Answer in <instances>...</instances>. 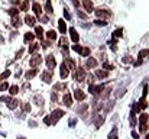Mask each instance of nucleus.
Listing matches in <instances>:
<instances>
[{
  "mask_svg": "<svg viewBox=\"0 0 149 139\" xmlns=\"http://www.w3.org/2000/svg\"><path fill=\"white\" fill-rule=\"evenodd\" d=\"M26 1H29V3H31V1H35V0H26Z\"/></svg>",
  "mask_w": 149,
  "mask_h": 139,
  "instance_id": "62",
  "label": "nucleus"
},
{
  "mask_svg": "<svg viewBox=\"0 0 149 139\" xmlns=\"http://www.w3.org/2000/svg\"><path fill=\"white\" fill-rule=\"evenodd\" d=\"M86 110H88V104H80V106L77 107V113H78V115H84Z\"/></svg>",
  "mask_w": 149,
  "mask_h": 139,
  "instance_id": "32",
  "label": "nucleus"
},
{
  "mask_svg": "<svg viewBox=\"0 0 149 139\" xmlns=\"http://www.w3.org/2000/svg\"><path fill=\"white\" fill-rule=\"evenodd\" d=\"M113 106H114V101H109L106 106V112H110V109H113Z\"/></svg>",
  "mask_w": 149,
  "mask_h": 139,
  "instance_id": "52",
  "label": "nucleus"
},
{
  "mask_svg": "<svg viewBox=\"0 0 149 139\" xmlns=\"http://www.w3.org/2000/svg\"><path fill=\"white\" fill-rule=\"evenodd\" d=\"M148 120H149V115L148 113H142V115H141V117H139L141 125H148Z\"/></svg>",
  "mask_w": 149,
  "mask_h": 139,
  "instance_id": "31",
  "label": "nucleus"
},
{
  "mask_svg": "<svg viewBox=\"0 0 149 139\" xmlns=\"http://www.w3.org/2000/svg\"><path fill=\"white\" fill-rule=\"evenodd\" d=\"M71 1L74 3V6H75V7H78V6H80V3H78V0H71Z\"/></svg>",
  "mask_w": 149,
  "mask_h": 139,
  "instance_id": "60",
  "label": "nucleus"
},
{
  "mask_svg": "<svg viewBox=\"0 0 149 139\" xmlns=\"http://www.w3.org/2000/svg\"><path fill=\"white\" fill-rule=\"evenodd\" d=\"M51 44H52V41H48V39L45 41V39H44V41H41V48L48 49V48H51Z\"/></svg>",
  "mask_w": 149,
  "mask_h": 139,
  "instance_id": "38",
  "label": "nucleus"
},
{
  "mask_svg": "<svg viewBox=\"0 0 149 139\" xmlns=\"http://www.w3.org/2000/svg\"><path fill=\"white\" fill-rule=\"evenodd\" d=\"M77 16H78L80 19H87V17H88V15L84 13V12H81V10H77Z\"/></svg>",
  "mask_w": 149,
  "mask_h": 139,
  "instance_id": "44",
  "label": "nucleus"
},
{
  "mask_svg": "<svg viewBox=\"0 0 149 139\" xmlns=\"http://www.w3.org/2000/svg\"><path fill=\"white\" fill-rule=\"evenodd\" d=\"M94 13H96V16L99 19H109V17H111V12H109L106 9H96Z\"/></svg>",
  "mask_w": 149,
  "mask_h": 139,
  "instance_id": "8",
  "label": "nucleus"
},
{
  "mask_svg": "<svg viewBox=\"0 0 149 139\" xmlns=\"http://www.w3.org/2000/svg\"><path fill=\"white\" fill-rule=\"evenodd\" d=\"M113 35H114L116 38H120V36L123 35V29H117V31H114V32H113Z\"/></svg>",
  "mask_w": 149,
  "mask_h": 139,
  "instance_id": "48",
  "label": "nucleus"
},
{
  "mask_svg": "<svg viewBox=\"0 0 149 139\" xmlns=\"http://www.w3.org/2000/svg\"><path fill=\"white\" fill-rule=\"evenodd\" d=\"M44 12H45L47 15H54L52 0H45V4H44Z\"/></svg>",
  "mask_w": 149,
  "mask_h": 139,
  "instance_id": "20",
  "label": "nucleus"
},
{
  "mask_svg": "<svg viewBox=\"0 0 149 139\" xmlns=\"http://www.w3.org/2000/svg\"><path fill=\"white\" fill-rule=\"evenodd\" d=\"M90 52H91V49H90L88 46H83L80 55H81V57H90Z\"/></svg>",
  "mask_w": 149,
  "mask_h": 139,
  "instance_id": "33",
  "label": "nucleus"
},
{
  "mask_svg": "<svg viewBox=\"0 0 149 139\" xmlns=\"http://www.w3.org/2000/svg\"><path fill=\"white\" fill-rule=\"evenodd\" d=\"M45 36H47V39H48V41H55V39L58 38L56 31H54V29H49L48 32H45Z\"/></svg>",
  "mask_w": 149,
  "mask_h": 139,
  "instance_id": "24",
  "label": "nucleus"
},
{
  "mask_svg": "<svg viewBox=\"0 0 149 139\" xmlns=\"http://www.w3.org/2000/svg\"><path fill=\"white\" fill-rule=\"evenodd\" d=\"M103 68H104L106 71H110V70H113L114 67H113V65H110L109 62H104V64H103Z\"/></svg>",
  "mask_w": 149,
  "mask_h": 139,
  "instance_id": "50",
  "label": "nucleus"
},
{
  "mask_svg": "<svg viewBox=\"0 0 149 139\" xmlns=\"http://www.w3.org/2000/svg\"><path fill=\"white\" fill-rule=\"evenodd\" d=\"M86 77H87V71L84 70V68H75V81H78V83H83V81H86Z\"/></svg>",
  "mask_w": 149,
  "mask_h": 139,
  "instance_id": "6",
  "label": "nucleus"
},
{
  "mask_svg": "<svg viewBox=\"0 0 149 139\" xmlns=\"http://www.w3.org/2000/svg\"><path fill=\"white\" fill-rule=\"evenodd\" d=\"M35 41V34L33 32H26V34H23V42L25 44H31V42H33Z\"/></svg>",
  "mask_w": 149,
  "mask_h": 139,
  "instance_id": "19",
  "label": "nucleus"
},
{
  "mask_svg": "<svg viewBox=\"0 0 149 139\" xmlns=\"http://www.w3.org/2000/svg\"><path fill=\"white\" fill-rule=\"evenodd\" d=\"M59 75H61L62 80H67L68 75H70V68H68V65L65 64V61H62V62L59 64Z\"/></svg>",
  "mask_w": 149,
  "mask_h": 139,
  "instance_id": "5",
  "label": "nucleus"
},
{
  "mask_svg": "<svg viewBox=\"0 0 149 139\" xmlns=\"http://www.w3.org/2000/svg\"><path fill=\"white\" fill-rule=\"evenodd\" d=\"M123 61H125V62H132V57H130V55H126Z\"/></svg>",
  "mask_w": 149,
  "mask_h": 139,
  "instance_id": "58",
  "label": "nucleus"
},
{
  "mask_svg": "<svg viewBox=\"0 0 149 139\" xmlns=\"http://www.w3.org/2000/svg\"><path fill=\"white\" fill-rule=\"evenodd\" d=\"M39 22H41L42 25H45V23H48V22H49V17H48L47 15H42V16L39 17Z\"/></svg>",
  "mask_w": 149,
  "mask_h": 139,
  "instance_id": "43",
  "label": "nucleus"
},
{
  "mask_svg": "<svg viewBox=\"0 0 149 139\" xmlns=\"http://www.w3.org/2000/svg\"><path fill=\"white\" fill-rule=\"evenodd\" d=\"M146 131H148V125H141V132L145 133Z\"/></svg>",
  "mask_w": 149,
  "mask_h": 139,
  "instance_id": "57",
  "label": "nucleus"
},
{
  "mask_svg": "<svg viewBox=\"0 0 149 139\" xmlns=\"http://www.w3.org/2000/svg\"><path fill=\"white\" fill-rule=\"evenodd\" d=\"M109 139H117V129H116V128L113 129V133L109 135Z\"/></svg>",
  "mask_w": 149,
  "mask_h": 139,
  "instance_id": "51",
  "label": "nucleus"
},
{
  "mask_svg": "<svg viewBox=\"0 0 149 139\" xmlns=\"http://www.w3.org/2000/svg\"><path fill=\"white\" fill-rule=\"evenodd\" d=\"M64 61H65V64L68 65V68H70V70H75V68H77V62H75V59H74V58H71V57H68V55H67V57L64 58Z\"/></svg>",
  "mask_w": 149,
  "mask_h": 139,
  "instance_id": "18",
  "label": "nucleus"
},
{
  "mask_svg": "<svg viewBox=\"0 0 149 139\" xmlns=\"http://www.w3.org/2000/svg\"><path fill=\"white\" fill-rule=\"evenodd\" d=\"M130 116H132V117H130V125H132V126H135V125H136V119H135V113L132 112V115H130Z\"/></svg>",
  "mask_w": 149,
  "mask_h": 139,
  "instance_id": "53",
  "label": "nucleus"
},
{
  "mask_svg": "<svg viewBox=\"0 0 149 139\" xmlns=\"http://www.w3.org/2000/svg\"><path fill=\"white\" fill-rule=\"evenodd\" d=\"M10 75H12V71H10V70H4V71L0 74V81H1V80H7Z\"/></svg>",
  "mask_w": 149,
  "mask_h": 139,
  "instance_id": "34",
  "label": "nucleus"
},
{
  "mask_svg": "<svg viewBox=\"0 0 149 139\" xmlns=\"http://www.w3.org/2000/svg\"><path fill=\"white\" fill-rule=\"evenodd\" d=\"M83 7L86 9L87 15L88 13H93L94 12V3H93V0H83Z\"/></svg>",
  "mask_w": 149,
  "mask_h": 139,
  "instance_id": "12",
  "label": "nucleus"
},
{
  "mask_svg": "<svg viewBox=\"0 0 149 139\" xmlns=\"http://www.w3.org/2000/svg\"><path fill=\"white\" fill-rule=\"evenodd\" d=\"M138 106H139V109H145V107L148 106V104H146V97H142V98L139 100Z\"/></svg>",
  "mask_w": 149,
  "mask_h": 139,
  "instance_id": "39",
  "label": "nucleus"
},
{
  "mask_svg": "<svg viewBox=\"0 0 149 139\" xmlns=\"http://www.w3.org/2000/svg\"><path fill=\"white\" fill-rule=\"evenodd\" d=\"M58 31H59L62 35H65V32L68 31L67 23H65V19H59V20H58Z\"/></svg>",
  "mask_w": 149,
  "mask_h": 139,
  "instance_id": "22",
  "label": "nucleus"
},
{
  "mask_svg": "<svg viewBox=\"0 0 149 139\" xmlns=\"http://www.w3.org/2000/svg\"><path fill=\"white\" fill-rule=\"evenodd\" d=\"M32 12L35 13V16L41 17L42 13H44V7H42V4L38 3V1H33V3H32Z\"/></svg>",
  "mask_w": 149,
  "mask_h": 139,
  "instance_id": "9",
  "label": "nucleus"
},
{
  "mask_svg": "<svg viewBox=\"0 0 149 139\" xmlns=\"http://www.w3.org/2000/svg\"><path fill=\"white\" fill-rule=\"evenodd\" d=\"M68 32H70V38H71V41H72L74 44H77V42L80 41V35H78V32L75 31V28H70Z\"/></svg>",
  "mask_w": 149,
  "mask_h": 139,
  "instance_id": "17",
  "label": "nucleus"
},
{
  "mask_svg": "<svg viewBox=\"0 0 149 139\" xmlns=\"http://www.w3.org/2000/svg\"><path fill=\"white\" fill-rule=\"evenodd\" d=\"M35 38H38L39 41H44L45 39V31H44V28H42V25H39V26H35Z\"/></svg>",
  "mask_w": 149,
  "mask_h": 139,
  "instance_id": "10",
  "label": "nucleus"
},
{
  "mask_svg": "<svg viewBox=\"0 0 149 139\" xmlns=\"http://www.w3.org/2000/svg\"><path fill=\"white\" fill-rule=\"evenodd\" d=\"M31 110H32V106H31V103H25V104H23V112H25V113H29Z\"/></svg>",
  "mask_w": 149,
  "mask_h": 139,
  "instance_id": "45",
  "label": "nucleus"
},
{
  "mask_svg": "<svg viewBox=\"0 0 149 139\" xmlns=\"http://www.w3.org/2000/svg\"><path fill=\"white\" fill-rule=\"evenodd\" d=\"M64 19L65 20H71V15H70V10L67 7H64Z\"/></svg>",
  "mask_w": 149,
  "mask_h": 139,
  "instance_id": "42",
  "label": "nucleus"
},
{
  "mask_svg": "<svg viewBox=\"0 0 149 139\" xmlns=\"http://www.w3.org/2000/svg\"><path fill=\"white\" fill-rule=\"evenodd\" d=\"M10 23H12V26H13L15 29H19V28L23 25V20H22V19H20V16L17 15V16H13V17H12Z\"/></svg>",
  "mask_w": 149,
  "mask_h": 139,
  "instance_id": "16",
  "label": "nucleus"
},
{
  "mask_svg": "<svg viewBox=\"0 0 149 139\" xmlns=\"http://www.w3.org/2000/svg\"><path fill=\"white\" fill-rule=\"evenodd\" d=\"M23 52H25V48H20V49L17 51V54H16V58H15V59H20V57L23 55Z\"/></svg>",
  "mask_w": 149,
  "mask_h": 139,
  "instance_id": "49",
  "label": "nucleus"
},
{
  "mask_svg": "<svg viewBox=\"0 0 149 139\" xmlns=\"http://www.w3.org/2000/svg\"><path fill=\"white\" fill-rule=\"evenodd\" d=\"M64 115H65V112H64L62 109H55V110H52V113L49 115L52 125H56V123H58V120H59Z\"/></svg>",
  "mask_w": 149,
  "mask_h": 139,
  "instance_id": "2",
  "label": "nucleus"
},
{
  "mask_svg": "<svg viewBox=\"0 0 149 139\" xmlns=\"http://www.w3.org/2000/svg\"><path fill=\"white\" fill-rule=\"evenodd\" d=\"M74 98L78 100V101H83V100L86 98V93L83 92L81 89H75V90H74Z\"/></svg>",
  "mask_w": 149,
  "mask_h": 139,
  "instance_id": "21",
  "label": "nucleus"
},
{
  "mask_svg": "<svg viewBox=\"0 0 149 139\" xmlns=\"http://www.w3.org/2000/svg\"><path fill=\"white\" fill-rule=\"evenodd\" d=\"M62 101H64V104H65L67 107H71V106H72V96H71V93L64 92V96H62Z\"/></svg>",
  "mask_w": 149,
  "mask_h": 139,
  "instance_id": "14",
  "label": "nucleus"
},
{
  "mask_svg": "<svg viewBox=\"0 0 149 139\" xmlns=\"http://www.w3.org/2000/svg\"><path fill=\"white\" fill-rule=\"evenodd\" d=\"M33 103H35L36 106L42 107V106H44V97H42V94H35V96H33Z\"/></svg>",
  "mask_w": 149,
  "mask_h": 139,
  "instance_id": "26",
  "label": "nucleus"
},
{
  "mask_svg": "<svg viewBox=\"0 0 149 139\" xmlns=\"http://www.w3.org/2000/svg\"><path fill=\"white\" fill-rule=\"evenodd\" d=\"M28 9H29V1L22 0V3L19 4V10H20V12H28Z\"/></svg>",
  "mask_w": 149,
  "mask_h": 139,
  "instance_id": "29",
  "label": "nucleus"
},
{
  "mask_svg": "<svg viewBox=\"0 0 149 139\" xmlns=\"http://www.w3.org/2000/svg\"><path fill=\"white\" fill-rule=\"evenodd\" d=\"M45 64H47V67H48V70H55V67H56V59H55V55L54 54H48L47 57H45Z\"/></svg>",
  "mask_w": 149,
  "mask_h": 139,
  "instance_id": "4",
  "label": "nucleus"
},
{
  "mask_svg": "<svg viewBox=\"0 0 149 139\" xmlns=\"http://www.w3.org/2000/svg\"><path fill=\"white\" fill-rule=\"evenodd\" d=\"M41 64H42V55L33 54V55L31 57V59H29V65H31L32 68H38Z\"/></svg>",
  "mask_w": 149,
  "mask_h": 139,
  "instance_id": "3",
  "label": "nucleus"
},
{
  "mask_svg": "<svg viewBox=\"0 0 149 139\" xmlns=\"http://www.w3.org/2000/svg\"><path fill=\"white\" fill-rule=\"evenodd\" d=\"M36 74H38V68H32V70H29V71L25 74V80H26V81H31Z\"/></svg>",
  "mask_w": 149,
  "mask_h": 139,
  "instance_id": "23",
  "label": "nucleus"
},
{
  "mask_svg": "<svg viewBox=\"0 0 149 139\" xmlns=\"http://www.w3.org/2000/svg\"><path fill=\"white\" fill-rule=\"evenodd\" d=\"M103 123H104V116H99V115H96V120H94L96 128H100Z\"/></svg>",
  "mask_w": 149,
  "mask_h": 139,
  "instance_id": "30",
  "label": "nucleus"
},
{
  "mask_svg": "<svg viewBox=\"0 0 149 139\" xmlns=\"http://www.w3.org/2000/svg\"><path fill=\"white\" fill-rule=\"evenodd\" d=\"M145 139H149V135H146V136H145Z\"/></svg>",
  "mask_w": 149,
  "mask_h": 139,
  "instance_id": "63",
  "label": "nucleus"
},
{
  "mask_svg": "<svg viewBox=\"0 0 149 139\" xmlns=\"http://www.w3.org/2000/svg\"><path fill=\"white\" fill-rule=\"evenodd\" d=\"M9 89V84H7V81H4V83H1L0 84V92H6Z\"/></svg>",
  "mask_w": 149,
  "mask_h": 139,
  "instance_id": "47",
  "label": "nucleus"
},
{
  "mask_svg": "<svg viewBox=\"0 0 149 139\" xmlns=\"http://www.w3.org/2000/svg\"><path fill=\"white\" fill-rule=\"evenodd\" d=\"M39 49H41V44H38V42H31V44H29V48H28V52H29L31 55H33V54H38Z\"/></svg>",
  "mask_w": 149,
  "mask_h": 139,
  "instance_id": "15",
  "label": "nucleus"
},
{
  "mask_svg": "<svg viewBox=\"0 0 149 139\" xmlns=\"http://www.w3.org/2000/svg\"><path fill=\"white\" fill-rule=\"evenodd\" d=\"M132 136H133V138H135V139H139V135H138V133H136L135 131L132 132Z\"/></svg>",
  "mask_w": 149,
  "mask_h": 139,
  "instance_id": "59",
  "label": "nucleus"
},
{
  "mask_svg": "<svg viewBox=\"0 0 149 139\" xmlns=\"http://www.w3.org/2000/svg\"><path fill=\"white\" fill-rule=\"evenodd\" d=\"M17 139H26L25 136H17Z\"/></svg>",
  "mask_w": 149,
  "mask_h": 139,
  "instance_id": "61",
  "label": "nucleus"
},
{
  "mask_svg": "<svg viewBox=\"0 0 149 139\" xmlns=\"http://www.w3.org/2000/svg\"><path fill=\"white\" fill-rule=\"evenodd\" d=\"M67 44H68V39L65 38V35H62L61 38H59V41H58V46L59 48H67Z\"/></svg>",
  "mask_w": 149,
  "mask_h": 139,
  "instance_id": "28",
  "label": "nucleus"
},
{
  "mask_svg": "<svg viewBox=\"0 0 149 139\" xmlns=\"http://www.w3.org/2000/svg\"><path fill=\"white\" fill-rule=\"evenodd\" d=\"M51 100L55 103L56 100H58V96H56V92H52V94H51Z\"/></svg>",
  "mask_w": 149,
  "mask_h": 139,
  "instance_id": "56",
  "label": "nucleus"
},
{
  "mask_svg": "<svg viewBox=\"0 0 149 139\" xmlns=\"http://www.w3.org/2000/svg\"><path fill=\"white\" fill-rule=\"evenodd\" d=\"M54 89H55V92L56 93L61 92V90H64V92H65V90H67V84H65V83H59V84H55V87H54Z\"/></svg>",
  "mask_w": 149,
  "mask_h": 139,
  "instance_id": "35",
  "label": "nucleus"
},
{
  "mask_svg": "<svg viewBox=\"0 0 149 139\" xmlns=\"http://www.w3.org/2000/svg\"><path fill=\"white\" fill-rule=\"evenodd\" d=\"M44 123H45V125H48V126H49V125H52V122H51V116H45Z\"/></svg>",
  "mask_w": 149,
  "mask_h": 139,
  "instance_id": "55",
  "label": "nucleus"
},
{
  "mask_svg": "<svg viewBox=\"0 0 149 139\" xmlns=\"http://www.w3.org/2000/svg\"><path fill=\"white\" fill-rule=\"evenodd\" d=\"M75 123H77V119H75V117H71V119H70V128H74Z\"/></svg>",
  "mask_w": 149,
  "mask_h": 139,
  "instance_id": "54",
  "label": "nucleus"
},
{
  "mask_svg": "<svg viewBox=\"0 0 149 139\" xmlns=\"http://www.w3.org/2000/svg\"><path fill=\"white\" fill-rule=\"evenodd\" d=\"M9 93H10V96H16L19 93V86H10L9 87Z\"/></svg>",
  "mask_w": 149,
  "mask_h": 139,
  "instance_id": "36",
  "label": "nucleus"
},
{
  "mask_svg": "<svg viewBox=\"0 0 149 139\" xmlns=\"http://www.w3.org/2000/svg\"><path fill=\"white\" fill-rule=\"evenodd\" d=\"M25 25H28L29 28H35L36 26V17L35 16H31V15H26L25 19H23Z\"/></svg>",
  "mask_w": 149,
  "mask_h": 139,
  "instance_id": "11",
  "label": "nucleus"
},
{
  "mask_svg": "<svg viewBox=\"0 0 149 139\" xmlns=\"http://www.w3.org/2000/svg\"><path fill=\"white\" fill-rule=\"evenodd\" d=\"M97 59L96 58H93V57H88L87 59H86V62H84V65H86V68H88V70H91V68H96L97 67Z\"/></svg>",
  "mask_w": 149,
  "mask_h": 139,
  "instance_id": "13",
  "label": "nucleus"
},
{
  "mask_svg": "<svg viewBox=\"0 0 149 139\" xmlns=\"http://www.w3.org/2000/svg\"><path fill=\"white\" fill-rule=\"evenodd\" d=\"M81 48H83V45H80L78 42H77V44H74V45L71 46V49H72L74 52H77V54H80V52H81Z\"/></svg>",
  "mask_w": 149,
  "mask_h": 139,
  "instance_id": "40",
  "label": "nucleus"
},
{
  "mask_svg": "<svg viewBox=\"0 0 149 139\" xmlns=\"http://www.w3.org/2000/svg\"><path fill=\"white\" fill-rule=\"evenodd\" d=\"M0 100H1V101H6V104H7V107H9L10 110H15V109L20 104V101H19L17 98H12V97H4V96H3Z\"/></svg>",
  "mask_w": 149,
  "mask_h": 139,
  "instance_id": "1",
  "label": "nucleus"
},
{
  "mask_svg": "<svg viewBox=\"0 0 149 139\" xmlns=\"http://www.w3.org/2000/svg\"><path fill=\"white\" fill-rule=\"evenodd\" d=\"M93 23H94L96 26H107V22H106L104 19H96Z\"/></svg>",
  "mask_w": 149,
  "mask_h": 139,
  "instance_id": "37",
  "label": "nucleus"
},
{
  "mask_svg": "<svg viewBox=\"0 0 149 139\" xmlns=\"http://www.w3.org/2000/svg\"><path fill=\"white\" fill-rule=\"evenodd\" d=\"M6 12H7V15H9L10 17H13V16H17L20 10H19V7H16V6H12V7H9Z\"/></svg>",
  "mask_w": 149,
  "mask_h": 139,
  "instance_id": "25",
  "label": "nucleus"
},
{
  "mask_svg": "<svg viewBox=\"0 0 149 139\" xmlns=\"http://www.w3.org/2000/svg\"><path fill=\"white\" fill-rule=\"evenodd\" d=\"M52 78H54V71H52V70H45V71H42L41 80H42L44 83L49 84V83H52Z\"/></svg>",
  "mask_w": 149,
  "mask_h": 139,
  "instance_id": "7",
  "label": "nucleus"
},
{
  "mask_svg": "<svg viewBox=\"0 0 149 139\" xmlns=\"http://www.w3.org/2000/svg\"><path fill=\"white\" fill-rule=\"evenodd\" d=\"M103 94H101V97H103V98H106V97H109V94H110V93H111V89H106V90H104V89H103Z\"/></svg>",
  "mask_w": 149,
  "mask_h": 139,
  "instance_id": "46",
  "label": "nucleus"
},
{
  "mask_svg": "<svg viewBox=\"0 0 149 139\" xmlns=\"http://www.w3.org/2000/svg\"><path fill=\"white\" fill-rule=\"evenodd\" d=\"M148 55H149L148 49H141V51H139V58H141V59H143V58L148 57Z\"/></svg>",
  "mask_w": 149,
  "mask_h": 139,
  "instance_id": "41",
  "label": "nucleus"
},
{
  "mask_svg": "<svg viewBox=\"0 0 149 139\" xmlns=\"http://www.w3.org/2000/svg\"><path fill=\"white\" fill-rule=\"evenodd\" d=\"M96 77L100 78V80L107 78V77H109V71H106V70H97V71H96Z\"/></svg>",
  "mask_w": 149,
  "mask_h": 139,
  "instance_id": "27",
  "label": "nucleus"
}]
</instances>
